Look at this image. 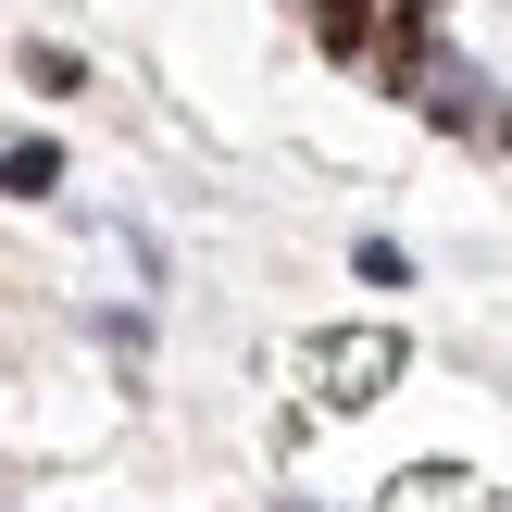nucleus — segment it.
Returning <instances> with one entry per match:
<instances>
[{
	"label": "nucleus",
	"mask_w": 512,
	"mask_h": 512,
	"mask_svg": "<svg viewBox=\"0 0 512 512\" xmlns=\"http://www.w3.org/2000/svg\"><path fill=\"white\" fill-rule=\"evenodd\" d=\"M0 188H13V200H50V188H63V150H50V138H13V150H0Z\"/></svg>",
	"instance_id": "7ed1b4c3"
},
{
	"label": "nucleus",
	"mask_w": 512,
	"mask_h": 512,
	"mask_svg": "<svg viewBox=\"0 0 512 512\" xmlns=\"http://www.w3.org/2000/svg\"><path fill=\"white\" fill-rule=\"evenodd\" d=\"M375 512H500V488H475L463 463H413V475L375 488Z\"/></svg>",
	"instance_id": "f03ea898"
},
{
	"label": "nucleus",
	"mask_w": 512,
	"mask_h": 512,
	"mask_svg": "<svg viewBox=\"0 0 512 512\" xmlns=\"http://www.w3.org/2000/svg\"><path fill=\"white\" fill-rule=\"evenodd\" d=\"M13 75H25V88H38V100L88 88V63H75V50H50V38H25V50H13Z\"/></svg>",
	"instance_id": "20e7f679"
},
{
	"label": "nucleus",
	"mask_w": 512,
	"mask_h": 512,
	"mask_svg": "<svg viewBox=\"0 0 512 512\" xmlns=\"http://www.w3.org/2000/svg\"><path fill=\"white\" fill-rule=\"evenodd\" d=\"M400 325H325V338H300V388L325 400V413H363V400L400 388Z\"/></svg>",
	"instance_id": "f257e3e1"
}]
</instances>
